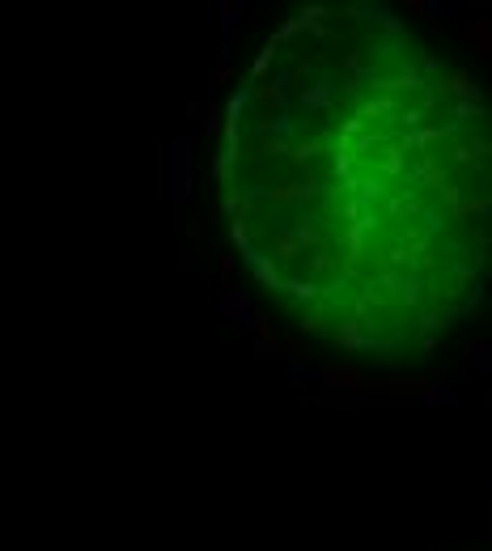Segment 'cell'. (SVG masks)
<instances>
[]
</instances>
